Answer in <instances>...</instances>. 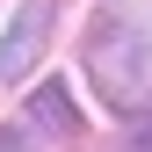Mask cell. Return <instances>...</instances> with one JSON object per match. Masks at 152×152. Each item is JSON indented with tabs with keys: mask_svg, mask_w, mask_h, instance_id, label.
<instances>
[{
	"mask_svg": "<svg viewBox=\"0 0 152 152\" xmlns=\"http://www.w3.org/2000/svg\"><path fill=\"white\" fill-rule=\"evenodd\" d=\"M87 145V123L72 109V87H36L22 102V116L0 123V152H80Z\"/></svg>",
	"mask_w": 152,
	"mask_h": 152,
	"instance_id": "2",
	"label": "cell"
},
{
	"mask_svg": "<svg viewBox=\"0 0 152 152\" xmlns=\"http://www.w3.org/2000/svg\"><path fill=\"white\" fill-rule=\"evenodd\" d=\"M51 22H58V0H22V15L0 36V80L7 87L36 72V58H44V44H51Z\"/></svg>",
	"mask_w": 152,
	"mask_h": 152,
	"instance_id": "3",
	"label": "cell"
},
{
	"mask_svg": "<svg viewBox=\"0 0 152 152\" xmlns=\"http://www.w3.org/2000/svg\"><path fill=\"white\" fill-rule=\"evenodd\" d=\"M80 65L109 109H152V0H116L87 22Z\"/></svg>",
	"mask_w": 152,
	"mask_h": 152,
	"instance_id": "1",
	"label": "cell"
},
{
	"mask_svg": "<svg viewBox=\"0 0 152 152\" xmlns=\"http://www.w3.org/2000/svg\"><path fill=\"white\" fill-rule=\"evenodd\" d=\"M123 152H152V109H138V123H130V145Z\"/></svg>",
	"mask_w": 152,
	"mask_h": 152,
	"instance_id": "4",
	"label": "cell"
}]
</instances>
